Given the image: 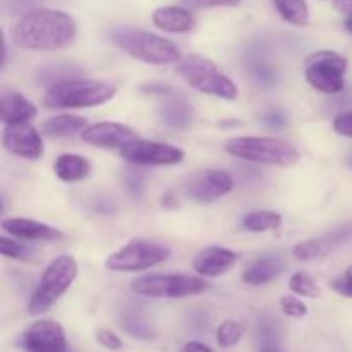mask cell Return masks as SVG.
I'll return each instance as SVG.
<instances>
[{
	"instance_id": "obj_1",
	"label": "cell",
	"mask_w": 352,
	"mask_h": 352,
	"mask_svg": "<svg viewBox=\"0 0 352 352\" xmlns=\"http://www.w3.org/2000/svg\"><path fill=\"white\" fill-rule=\"evenodd\" d=\"M78 26L69 14L55 9H36L24 14L10 30L14 43L26 50H58L74 41Z\"/></svg>"
},
{
	"instance_id": "obj_2",
	"label": "cell",
	"mask_w": 352,
	"mask_h": 352,
	"mask_svg": "<svg viewBox=\"0 0 352 352\" xmlns=\"http://www.w3.org/2000/svg\"><path fill=\"white\" fill-rule=\"evenodd\" d=\"M116 93V86L109 82L72 78L52 85L45 93L43 105L47 109H89L112 100Z\"/></svg>"
},
{
	"instance_id": "obj_3",
	"label": "cell",
	"mask_w": 352,
	"mask_h": 352,
	"mask_svg": "<svg viewBox=\"0 0 352 352\" xmlns=\"http://www.w3.org/2000/svg\"><path fill=\"white\" fill-rule=\"evenodd\" d=\"M112 41L131 57L146 64L164 65L181 60V48L174 41L148 31L119 28L112 33Z\"/></svg>"
},
{
	"instance_id": "obj_4",
	"label": "cell",
	"mask_w": 352,
	"mask_h": 352,
	"mask_svg": "<svg viewBox=\"0 0 352 352\" xmlns=\"http://www.w3.org/2000/svg\"><path fill=\"white\" fill-rule=\"evenodd\" d=\"M226 151L230 157L278 167H291L299 160L298 150L277 138H234L226 143Z\"/></svg>"
},
{
	"instance_id": "obj_5",
	"label": "cell",
	"mask_w": 352,
	"mask_h": 352,
	"mask_svg": "<svg viewBox=\"0 0 352 352\" xmlns=\"http://www.w3.org/2000/svg\"><path fill=\"white\" fill-rule=\"evenodd\" d=\"M177 72L189 86L205 95L219 96L223 100L237 98V86L210 58L201 55H188L179 60Z\"/></svg>"
},
{
	"instance_id": "obj_6",
	"label": "cell",
	"mask_w": 352,
	"mask_h": 352,
	"mask_svg": "<svg viewBox=\"0 0 352 352\" xmlns=\"http://www.w3.org/2000/svg\"><path fill=\"white\" fill-rule=\"evenodd\" d=\"M78 277V263L71 256H58L47 267L41 275L40 284L34 289L30 299L31 315H41L48 311L72 285Z\"/></svg>"
},
{
	"instance_id": "obj_7",
	"label": "cell",
	"mask_w": 352,
	"mask_h": 352,
	"mask_svg": "<svg viewBox=\"0 0 352 352\" xmlns=\"http://www.w3.org/2000/svg\"><path fill=\"white\" fill-rule=\"evenodd\" d=\"M170 258V248L167 244L148 239H134L126 246L110 254L105 268L110 272H143L164 263Z\"/></svg>"
},
{
	"instance_id": "obj_8",
	"label": "cell",
	"mask_w": 352,
	"mask_h": 352,
	"mask_svg": "<svg viewBox=\"0 0 352 352\" xmlns=\"http://www.w3.org/2000/svg\"><path fill=\"white\" fill-rule=\"evenodd\" d=\"M208 284L203 278L192 275H143L134 278L131 289L133 292L146 298H188L201 294Z\"/></svg>"
},
{
	"instance_id": "obj_9",
	"label": "cell",
	"mask_w": 352,
	"mask_h": 352,
	"mask_svg": "<svg viewBox=\"0 0 352 352\" xmlns=\"http://www.w3.org/2000/svg\"><path fill=\"white\" fill-rule=\"evenodd\" d=\"M347 58L336 52L322 50L306 58V79L318 91L336 95L344 89Z\"/></svg>"
},
{
	"instance_id": "obj_10",
	"label": "cell",
	"mask_w": 352,
	"mask_h": 352,
	"mask_svg": "<svg viewBox=\"0 0 352 352\" xmlns=\"http://www.w3.org/2000/svg\"><path fill=\"white\" fill-rule=\"evenodd\" d=\"M120 157L133 165H177L184 158V151L174 144L133 140L120 148Z\"/></svg>"
},
{
	"instance_id": "obj_11",
	"label": "cell",
	"mask_w": 352,
	"mask_h": 352,
	"mask_svg": "<svg viewBox=\"0 0 352 352\" xmlns=\"http://www.w3.org/2000/svg\"><path fill=\"white\" fill-rule=\"evenodd\" d=\"M234 188L229 172L208 168L191 175L184 184V192L189 199L198 203H212L229 195Z\"/></svg>"
},
{
	"instance_id": "obj_12",
	"label": "cell",
	"mask_w": 352,
	"mask_h": 352,
	"mask_svg": "<svg viewBox=\"0 0 352 352\" xmlns=\"http://www.w3.org/2000/svg\"><path fill=\"white\" fill-rule=\"evenodd\" d=\"M21 346L26 352H72L60 323L52 320H38L31 323L24 330Z\"/></svg>"
},
{
	"instance_id": "obj_13",
	"label": "cell",
	"mask_w": 352,
	"mask_h": 352,
	"mask_svg": "<svg viewBox=\"0 0 352 352\" xmlns=\"http://www.w3.org/2000/svg\"><path fill=\"white\" fill-rule=\"evenodd\" d=\"M2 144L7 151L26 160H38L43 157V141L30 122L3 127Z\"/></svg>"
},
{
	"instance_id": "obj_14",
	"label": "cell",
	"mask_w": 352,
	"mask_h": 352,
	"mask_svg": "<svg viewBox=\"0 0 352 352\" xmlns=\"http://www.w3.org/2000/svg\"><path fill=\"white\" fill-rule=\"evenodd\" d=\"M349 241H352V223H346V226L339 227V229L329 230L323 236L313 237V239L296 244L292 254L301 261L318 260V258L329 256L330 253L342 248Z\"/></svg>"
},
{
	"instance_id": "obj_15",
	"label": "cell",
	"mask_w": 352,
	"mask_h": 352,
	"mask_svg": "<svg viewBox=\"0 0 352 352\" xmlns=\"http://www.w3.org/2000/svg\"><path fill=\"white\" fill-rule=\"evenodd\" d=\"M81 140L98 148H122L126 143L136 140V133L119 122H100L85 127L81 131Z\"/></svg>"
},
{
	"instance_id": "obj_16",
	"label": "cell",
	"mask_w": 352,
	"mask_h": 352,
	"mask_svg": "<svg viewBox=\"0 0 352 352\" xmlns=\"http://www.w3.org/2000/svg\"><path fill=\"white\" fill-rule=\"evenodd\" d=\"M237 263V253L227 248L212 246L199 251L192 261V268L203 277H220Z\"/></svg>"
},
{
	"instance_id": "obj_17",
	"label": "cell",
	"mask_w": 352,
	"mask_h": 352,
	"mask_svg": "<svg viewBox=\"0 0 352 352\" xmlns=\"http://www.w3.org/2000/svg\"><path fill=\"white\" fill-rule=\"evenodd\" d=\"M2 229L14 237L31 241H54L62 236L60 230L30 219H6L2 222Z\"/></svg>"
},
{
	"instance_id": "obj_18",
	"label": "cell",
	"mask_w": 352,
	"mask_h": 352,
	"mask_svg": "<svg viewBox=\"0 0 352 352\" xmlns=\"http://www.w3.org/2000/svg\"><path fill=\"white\" fill-rule=\"evenodd\" d=\"M0 113L6 126L26 124L36 117V107L21 93H3L0 98Z\"/></svg>"
},
{
	"instance_id": "obj_19",
	"label": "cell",
	"mask_w": 352,
	"mask_h": 352,
	"mask_svg": "<svg viewBox=\"0 0 352 352\" xmlns=\"http://www.w3.org/2000/svg\"><path fill=\"white\" fill-rule=\"evenodd\" d=\"M153 24L167 33H188L195 28V16L184 7H160L153 12Z\"/></svg>"
},
{
	"instance_id": "obj_20",
	"label": "cell",
	"mask_w": 352,
	"mask_h": 352,
	"mask_svg": "<svg viewBox=\"0 0 352 352\" xmlns=\"http://www.w3.org/2000/svg\"><path fill=\"white\" fill-rule=\"evenodd\" d=\"M284 265L277 258H256V260L250 261L243 272V282L248 285H265L270 280H274L278 274L282 272Z\"/></svg>"
},
{
	"instance_id": "obj_21",
	"label": "cell",
	"mask_w": 352,
	"mask_h": 352,
	"mask_svg": "<svg viewBox=\"0 0 352 352\" xmlns=\"http://www.w3.org/2000/svg\"><path fill=\"white\" fill-rule=\"evenodd\" d=\"M158 113H160L162 122L167 124L168 127H174V129H184L195 119L192 107L179 96H170V98L165 100Z\"/></svg>"
},
{
	"instance_id": "obj_22",
	"label": "cell",
	"mask_w": 352,
	"mask_h": 352,
	"mask_svg": "<svg viewBox=\"0 0 352 352\" xmlns=\"http://www.w3.org/2000/svg\"><path fill=\"white\" fill-rule=\"evenodd\" d=\"M55 175L64 182H79L86 179L91 172L89 160L74 153H64L55 160Z\"/></svg>"
},
{
	"instance_id": "obj_23",
	"label": "cell",
	"mask_w": 352,
	"mask_h": 352,
	"mask_svg": "<svg viewBox=\"0 0 352 352\" xmlns=\"http://www.w3.org/2000/svg\"><path fill=\"white\" fill-rule=\"evenodd\" d=\"M120 329L124 332L129 333L131 337L140 340H151L155 337V330L151 327V323L148 322L146 316L143 315V311H140L138 308H126L120 313Z\"/></svg>"
},
{
	"instance_id": "obj_24",
	"label": "cell",
	"mask_w": 352,
	"mask_h": 352,
	"mask_svg": "<svg viewBox=\"0 0 352 352\" xmlns=\"http://www.w3.org/2000/svg\"><path fill=\"white\" fill-rule=\"evenodd\" d=\"M86 126V119L79 116H57L43 124V133L48 138H69L81 133Z\"/></svg>"
},
{
	"instance_id": "obj_25",
	"label": "cell",
	"mask_w": 352,
	"mask_h": 352,
	"mask_svg": "<svg viewBox=\"0 0 352 352\" xmlns=\"http://www.w3.org/2000/svg\"><path fill=\"white\" fill-rule=\"evenodd\" d=\"M258 352H284L280 346V327L277 320L263 316L256 329Z\"/></svg>"
},
{
	"instance_id": "obj_26",
	"label": "cell",
	"mask_w": 352,
	"mask_h": 352,
	"mask_svg": "<svg viewBox=\"0 0 352 352\" xmlns=\"http://www.w3.org/2000/svg\"><path fill=\"white\" fill-rule=\"evenodd\" d=\"M282 19L294 26H306L309 23V9L306 0H274Z\"/></svg>"
},
{
	"instance_id": "obj_27",
	"label": "cell",
	"mask_w": 352,
	"mask_h": 352,
	"mask_svg": "<svg viewBox=\"0 0 352 352\" xmlns=\"http://www.w3.org/2000/svg\"><path fill=\"white\" fill-rule=\"evenodd\" d=\"M280 223H282L280 213L268 212V210L248 213L243 220V226L246 227L248 230H251V232H267V230H275L280 227Z\"/></svg>"
},
{
	"instance_id": "obj_28",
	"label": "cell",
	"mask_w": 352,
	"mask_h": 352,
	"mask_svg": "<svg viewBox=\"0 0 352 352\" xmlns=\"http://www.w3.org/2000/svg\"><path fill=\"white\" fill-rule=\"evenodd\" d=\"M289 287L294 294L302 296V298L316 299L322 296V289L318 287V284L315 282V278L309 277L308 274H302V272H298L291 277V282H289Z\"/></svg>"
},
{
	"instance_id": "obj_29",
	"label": "cell",
	"mask_w": 352,
	"mask_h": 352,
	"mask_svg": "<svg viewBox=\"0 0 352 352\" xmlns=\"http://www.w3.org/2000/svg\"><path fill=\"white\" fill-rule=\"evenodd\" d=\"M244 336V327L239 322H234V320H227L217 330V344L223 349L227 347H232L243 339Z\"/></svg>"
},
{
	"instance_id": "obj_30",
	"label": "cell",
	"mask_w": 352,
	"mask_h": 352,
	"mask_svg": "<svg viewBox=\"0 0 352 352\" xmlns=\"http://www.w3.org/2000/svg\"><path fill=\"white\" fill-rule=\"evenodd\" d=\"M40 81L41 82H52V85H55V82L58 81H65V79H72V78H79V74H81V71L76 67H72V65H48V67L45 69H40ZM50 85V86H52Z\"/></svg>"
},
{
	"instance_id": "obj_31",
	"label": "cell",
	"mask_w": 352,
	"mask_h": 352,
	"mask_svg": "<svg viewBox=\"0 0 352 352\" xmlns=\"http://www.w3.org/2000/svg\"><path fill=\"white\" fill-rule=\"evenodd\" d=\"M250 71L251 74H253L254 82H258L260 86H272L277 81V74H275L274 67H270V65L263 60L251 62Z\"/></svg>"
},
{
	"instance_id": "obj_32",
	"label": "cell",
	"mask_w": 352,
	"mask_h": 352,
	"mask_svg": "<svg viewBox=\"0 0 352 352\" xmlns=\"http://www.w3.org/2000/svg\"><path fill=\"white\" fill-rule=\"evenodd\" d=\"M122 181L131 196H134V198L141 196V192H143L144 189V175L141 174L140 170H136V168L133 167L126 168L122 175Z\"/></svg>"
},
{
	"instance_id": "obj_33",
	"label": "cell",
	"mask_w": 352,
	"mask_h": 352,
	"mask_svg": "<svg viewBox=\"0 0 352 352\" xmlns=\"http://www.w3.org/2000/svg\"><path fill=\"white\" fill-rule=\"evenodd\" d=\"M280 309L284 315L292 316V318H302L308 313V306L294 296H284L280 299Z\"/></svg>"
},
{
	"instance_id": "obj_34",
	"label": "cell",
	"mask_w": 352,
	"mask_h": 352,
	"mask_svg": "<svg viewBox=\"0 0 352 352\" xmlns=\"http://www.w3.org/2000/svg\"><path fill=\"white\" fill-rule=\"evenodd\" d=\"M95 337L96 340H98L100 346H103L105 349L113 351V352L122 349V340H120V337L117 336V333H113L112 330L98 329L95 332Z\"/></svg>"
},
{
	"instance_id": "obj_35",
	"label": "cell",
	"mask_w": 352,
	"mask_h": 352,
	"mask_svg": "<svg viewBox=\"0 0 352 352\" xmlns=\"http://www.w3.org/2000/svg\"><path fill=\"white\" fill-rule=\"evenodd\" d=\"M332 289L339 296H344V298L352 299V265L344 272L340 277L333 278L332 280Z\"/></svg>"
},
{
	"instance_id": "obj_36",
	"label": "cell",
	"mask_w": 352,
	"mask_h": 352,
	"mask_svg": "<svg viewBox=\"0 0 352 352\" xmlns=\"http://www.w3.org/2000/svg\"><path fill=\"white\" fill-rule=\"evenodd\" d=\"M0 253L7 258H14V260H23L26 256V248L23 244L14 243L12 239L7 237H0Z\"/></svg>"
},
{
	"instance_id": "obj_37",
	"label": "cell",
	"mask_w": 352,
	"mask_h": 352,
	"mask_svg": "<svg viewBox=\"0 0 352 352\" xmlns=\"http://www.w3.org/2000/svg\"><path fill=\"white\" fill-rule=\"evenodd\" d=\"M241 0H182V3L191 9H208V7H234Z\"/></svg>"
},
{
	"instance_id": "obj_38",
	"label": "cell",
	"mask_w": 352,
	"mask_h": 352,
	"mask_svg": "<svg viewBox=\"0 0 352 352\" xmlns=\"http://www.w3.org/2000/svg\"><path fill=\"white\" fill-rule=\"evenodd\" d=\"M261 120H263L265 126H268L270 129H280V127H284L285 124H287V119H285L284 112L277 109L267 110V112L261 116Z\"/></svg>"
},
{
	"instance_id": "obj_39",
	"label": "cell",
	"mask_w": 352,
	"mask_h": 352,
	"mask_svg": "<svg viewBox=\"0 0 352 352\" xmlns=\"http://www.w3.org/2000/svg\"><path fill=\"white\" fill-rule=\"evenodd\" d=\"M333 129L337 134L346 138H352V112L340 113L333 120Z\"/></svg>"
},
{
	"instance_id": "obj_40",
	"label": "cell",
	"mask_w": 352,
	"mask_h": 352,
	"mask_svg": "<svg viewBox=\"0 0 352 352\" xmlns=\"http://www.w3.org/2000/svg\"><path fill=\"white\" fill-rule=\"evenodd\" d=\"M333 7L340 14H346L347 17L352 16V0H333Z\"/></svg>"
},
{
	"instance_id": "obj_41",
	"label": "cell",
	"mask_w": 352,
	"mask_h": 352,
	"mask_svg": "<svg viewBox=\"0 0 352 352\" xmlns=\"http://www.w3.org/2000/svg\"><path fill=\"white\" fill-rule=\"evenodd\" d=\"M181 352H213V351L210 349V347H206L205 344L195 342V340H192V342L184 344V347H182Z\"/></svg>"
},
{
	"instance_id": "obj_42",
	"label": "cell",
	"mask_w": 352,
	"mask_h": 352,
	"mask_svg": "<svg viewBox=\"0 0 352 352\" xmlns=\"http://www.w3.org/2000/svg\"><path fill=\"white\" fill-rule=\"evenodd\" d=\"M344 26H346V30L349 31V33H352V16L347 17L346 23H344Z\"/></svg>"
},
{
	"instance_id": "obj_43",
	"label": "cell",
	"mask_w": 352,
	"mask_h": 352,
	"mask_svg": "<svg viewBox=\"0 0 352 352\" xmlns=\"http://www.w3.org/2000/svg\"><path fill=\"white\" fill-rule=\"evenodd\" d=\"M351 165H352V158H351Z\"/></svg>"
}]
</instances>
